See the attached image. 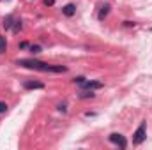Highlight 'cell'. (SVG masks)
Here are the masks:
<instances>
[{
  "label": "cell",
  "instance_id": "1",
  "mask_svg": "<svg viewBox=\"0 0 152 150\" xmlns=\"http://www.w3.org/2000/svg\"><path fill=\"white\" fill-rule=\"evenodd\" d=\"M16 64L21 66V67H27V69L42 71V73H66L67 71L66 66H51V64L41 62V60H36V58H20Z\"/></svg>",
  "mask_w": 152,
  "mask_h": 150
},
{
  "label": "cell",
  "instance_id": "2",
  "mask_svg": "<svg viewBox=\"0 0 152 150\" xmlns=\"http://www.w3.org/2000/svg\"><path fill=\"white\" fill-rule=\"evenodd\" d=\"M145 138H147V125H145V122H142L140 127L133 133V145H142L145 141Z\"/></svg>",
  "mask_w": 152,
  "mask_h": 150
},
{
  "label": "cell",
  "instance_id": "3",
  "mask_svg": "<svg viewBox=\"0 0 152 150\" xmlns=\"http://www.w3.org/2000/svg\"><path fill=\"white\" fill-rule=\"evenodd\" d=\"M110 141L115 143V145H118L120 149H126V147H127V140H126L122 134H118V133H112V134H110Z\"/></svg>",
  "mask_w": 152,
  "mask_h": 150
},
{
  "label": "cell",
  "instance_id": "4",
  "mask_svg": "<svg viewBox=\"0 0 152 150\" xmlns=\"http://www.w3.org/2000/svg\"><path fill=\"white\" fill-rule=\"evenodd\" d=\"M23 88L27 90H36V88H44V85L41 81H32V79H25L23 81Z\"/></svg>",
  "mask_w": 152,
  "mask_h": 150
},
{
  "label": "cell",
  "instance_id": "5",
  "mask_svg": "<svg viewBox=\"0 0 152 150\" xmlns=\"http://www.w3.org/2000/svg\"><path fill=\"white\" fill-rule=\"evenodd\" d=\"M80 87H83V88H87V90H97V88H103V83H101V81H85V83L80 85Z\"/></svg>",
  "mask_w": 152,
  "mask_h": 150
},
{
  "label": "cell",
  "instance_id": "6",
  "mask_svg": "<svg viewBox=\"0 0 152 150\" xmlns=\"http://www.w3.org/2000/svg\"><path fill=\"white\" fill-rule=\"evenodd\" d=\"M62 12H64L66 16H75L76 5H75V4H66V5L62 7Z\"/></svg>",
  "mask_w": 152,
  "mask_h": 150
},
{
  "label": "cell",
  "instance_id": "7",
  "mask_svg": "<svg viewBox=\"0 0 152 150\" xmlns=\"http://www.w3.org/2000/svg\"><path fill=\"white\" fill-rule=\"evenodd\" d=\"M108 12H110V5L104 4V5L101 7V11H99V20H104V18L108 16Z\"/></svg>",
  "mask_w": 152,
  "mask_h": 150
},
{
  "label": "cell",
  "instance_id": "8",
  "mask_svg": "<svg viewBox=\"0 0 152 150\" xmlns=\"http://www.w3.org/2000/svg\"><path fill=\"white\" fill-rule=\"evenodd\" d=\"M12 23H14V18H12L11 14L4 18V28H11V27H12Z\"/></svg>",
  "mask_w": 152,
  "mask_h": 150
},
{
  "label": "cell",
  "instance_id": "9",
  "mask_svg": "<svg viewBox=\"0 0 152 150\" xmlns=\"http://www.w3.org/2000/svg\"><path fill=\"white\" fill-rule=\"evenodd\" d=\"M5 51H7V39L0 36V53H5Z\"/></svg>",
  "mask_w": 152,
  "mask_h": 150
},
{
  "label": "cell",
  "instance_id": "10",
  "mask_svg": "<svg viewBox=\"0 0 152 150\" xmlns=\"http://www.w3.org/2000/svg\"><path fill=\"white\" fill-rule=\"evenodd\" d=\"M88 97L92 99V97H96V94H94L92 90H90V92H81V94H80V99H88Z\"/></svg>",
  "mask_w": 152,
  "mask_h": 150
},
{
  "label": "cell",
  "instance_id": "11",
  "mask_svg": "<svg viewBox=\"0 0 152 150\" xmlns=\"http://www.w3.org/2000/svg\"><path fill=\"white\" fill-rule=\"evenodd\" d=\"M30 48V53H41V46H37V44H32V46H28Z\"/></svg>",
  "mask_w": 152,
  "mask_h": 150
},
{
  "label": "cell",
  "instance_id": "12",
  "mask_svg": "<svg viewBox=\"0 0 152 150\" xmlns=\"http://www.w3.org/2000/svg\"><path fill=\"white\" fill-rule=\"evenodd\" d=\"M73 81H75L76 85H83V83H85V78H83V76H78V78H75Z\"/></svg>",
  "mask_w": 152,
  "mask_h": 150
},
{
  "label": "cell",
  "instance_id": "13",
  "mask_svg": "<svg viewBox=\"0 0 152 150\" xmlns=\"http://www.w3.org/2000/svg\"><path fill=\"white\" fill-rule=\"evenodd\" d=\"M7 111V104L5 103H0V113H5Z\"/></svg>",
  "mask_w": 152,
  "mask_h": 150
},
{
  "label": "cell",
  "instance_id": "14",
  "mask_svg": "<svg viewBox=\"0 0 152 150\" xmlns=\"http://www.w3.org/2000/svg\"><path fill=\"white\" fill-rule=\"evenodd\" d=\"M21 28V21H16V25H14V32H18Z\"/></svg>",
  "mask_w": 152,
  "mask_h": 150
},
{
  "label": "cell",
  "instance_id": "15",
  "mask_svg": "<svg viewBox=\"0 0 152 150\" xmlns=\"http://www.w3.org/2000/svg\"><path fill=\"white\" fill-rule=\"evenodd\" d=\"M58 111H67V108H66V104H58Z\"/></svg>",
  "mask_w": 152,
  "mask_h": 150
},
{
  "label": "cell",
  "instance_id": "16",
  "mask_svg": "<svg viewBox=\"0 0 152 150\" xmlns=\"http://www.w3.org/2000/svg\"><path fill=\"white\" fill-rule=\"evenodd\" d=\"M55 4V0H44V5H53Z\"/></svg>",
  "mask_w": 152,
  "mask_h": 150
},
{
  "label": "cell",
  "instance_id": "17",
  "mask_svg": "<svg viewBox=\"0 0 152 150\" xmlns=\"http://www.w3.org/2000/svg\"><path fill=\"white\" fill-rule=\"evenodd\" d=\"M124 25H126V27H134V23H133V21H124Z\"/></svg>",
  "mask_w": 152,
  "mask_h": 150
},
{
  "label": "cell",
  "instance_id": "18",
  "mask_svg": "<svg viewBox=\"0 0 152 150\" xmlns=\"http://www.w3.org/2000/svg\"><path fill=\"white\" fill-rule=\"evenodd\" d=\"M20 48L25 50V48H28V44H27V42H20Z\"/></svg>",
  "mask_w": 152,
  "mask_h": 150
}]
</instances>
